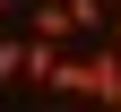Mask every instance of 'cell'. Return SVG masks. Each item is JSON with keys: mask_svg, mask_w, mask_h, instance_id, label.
I'll return each mask as SVG.
<instances>
[{"mask_svg": "<svg viewBox=\"0 0 121 112\" xmlns=\"http://www.w3.org/2000/svg\"><path fill=\"white\" fill-rule=\"evenodd\" d=\"M52 95H69V104H112V95H121V52H112V35L69 43V52H60Z\"/></svg>", "mask_w": 121, "mask_h": 112, "instance_id": "obj_1", "label": "cell"}, {"mask_svg": "<svg viewBox=\"0 0 121 112\" xmlns=\"http://www.w3.org/2000/svg\"><path fill=\"white\" fill-rule=\"evenodd\" d=\"M0 86H26V26H0Z\"/></svg>", "mask_w": 121, "mask_h": 112, "instance_id": "obj_2", "label": "cell"}, {"mask_svg": "<svg viewBox=\"0 0 121 112\" xmlns=\"http://www.w3.org/2000/svg\"><path fill=\"white\" fill-rule=\"evenodd\" d=\"M104 35H112V52H121V0H112V26H104Z\"/></svg>", "mask_w": 121, "mask_h": 112, "instance_id": "obj_3", "label": "cell"}, {"mask_svg": "<svg viewBox=\"0 0 121 112\" xmlns=\"http://www.w3.org/2000/svg\"><path fill=\"white\" fill-rule=\"evenodd\" d=\"M9 17H17V0H0V26H9Z\"/></svg>", "mask_w": 121, "mask_h": 112, "instance_id": "obj_4", "label": "cell"}, {"mask_svg": "<svg viewBox=\"0 0 121 112\" xmlns=\"http://www.w3.org/2000/svg\"><path fill=\"white\" fill-rule=\"evenodd\" d=\"M112 112H121V95H112Z\"/></svg>", "mask_w": 121, "mask_h": 112, "instance_id": "obj_5", "label": "cell"}]
</instances>
